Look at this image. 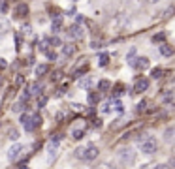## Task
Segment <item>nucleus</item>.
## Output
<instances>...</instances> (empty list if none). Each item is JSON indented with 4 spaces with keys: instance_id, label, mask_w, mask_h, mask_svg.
Wrapping results in <instances>:
<instances>
[{
    "instance_id": "1",
    "label": "nucleus",
    "mask_w": 175,
    "mask_h": 169,
    "mask_svg": "<svg viewBox=\"0 0 175 169\" xmlns=\"http://www.w3.org/2000/svg\"><path fill=\"white\" fill-rule=\"evenodd\" d=\"M119 160H121V164L126 166V167L134 166V164H136V151L130 149V147L121 149V151H119Z\"/></svg>"
},
{
    "instance_id": "2",
    "label": "nucleus",
    "mask_w": 175,
    "mask_h": 169,
    "mask_svg": "<svg viewBox=\"0 0 175 169\" xmlns=\"http://www.w3.org/2000/svg\"><path fill=\"white\" fill-rule=\"evenodd\" d=\"M139 147H141V152H143V154H149V156L158 151V143H156V139H155L153 135H149L147 139H143V141L139 143Z\"/></svg>"
},
{
    "instance_id": "3",
    "label": "nucleus",
    "mask_w": 175,
    "mask_h": 169,
    "mask_svg": "<svg viewBox=\"0 0 175 169\" xmlns=\"http://www.w3.org/2000/svg\"><path fill=\"white\" fill-rule=\"evenodd\" d=\"M23 151H25V147H23V145H19V143H15L13 147H9V151H8V158L13 162V160H17V158L23 154Z\"/></svg>"
},
{
    "instance_id": "4",
    "label": "nucleus",
    "mask_w": 175,
    "mask_h": 169,
    "mask_svg": "<svg viewBox=\"0 0 175 169\" xmlns=\"http://www.w3.org/2000/svg\"><path fill=\"white\" fill-rule=\"evenodd\" d=\"M40 94H41V85L40 83H32V85L26 87L25 98H28V96H40Z\"/></svg>"
},
{
    "instance_id": "5",
    "label": "nucleus",
    "mask_w": 175,
    "mask_h": 169,
    "mask_svg": "<svg viewBox=\"0 0 175 169\" xmlns=\"http://www.w3.org/2000/svg\"><path fill=\"white\" fill-rule=\"evenodd\" d=\"M147 88H149V79H145V77H139V79H136L134 92H145Z\"/></svg>"
},
{
    "instance_id": "6",
    "label": "nucleus",
    "mask_w": 175,
    "mask_h": 169,
    "mask_svg": "<svg viewBox=\"0 0 175 169\" xmlns=\"http://www.w3.org/2000/svg\"><path fill=\"white\" fill-rule=\"evenodd\" d=\"M40 124H41V117H40V115H34V117H32V120L28 119V120L25 122V128H26L28 132H32V130H36Z\"/></svg>"
},
{
    "instance_id": "7",
    "label": "nucleus",
    "mask_w": 175,
    "mask_h": 169,
    "mask_svg": "<svg viewBox=\"0 0 175 169\" xmlns=\"http://www.w3.org/2000/svg\"><path fill=\"white\" fill-rule=\"evenodd\" d=\"M68 36L74 38V40H81V38H83V28H81L79 24H72L70 30H68Z\"/></svg>"
},
{
    "instance_id": "8",
    "label": "nucleus",
    "mask_w": 175,
    "mask_h": 169,
    "mask_svg": "<svg viewBox=\"0 0 175 169\" xmlns=\"http://www.w3.org/2000/svg\"><path fill=\"white\" fill-rule=\"evenodd\" d=\"M164 141H166L170 147L175 145V126H170V128L164 132Z\"/></svg>"
},
{
    "instance_id": "9",
    "label": "nucleus",
    "mask_w": 175,
    "mask_h": 169,
    "mask_svg": "<svg viewBox=\"0 0 175 169\" xmlns=\"http://www.w3.org/2000/svg\"><path fill=\"white\" fill-rule=\"evenodd\" d=\"M98 156V147L96 145H87L85 147V160H94Z\"/></svg>"
},
{
    "instance_id": "10",
    "label": "nucleus",
    "mask_w": 175,
    "mask_h": 169,
    "mask_svg": "<svg viewBox=\"0 0 175 169\" xmlns=\"http://www.w3.org/2000/svg\"><path fill=\"white\" fill-rule=\"evenodd\" d=\"M134 66H136L138 70H145V68H149V58H147V56H139V58H136Z\"/></svg>"
},
{
    "instance_id": "11",
    "label": "nucleus",
    "mask_w": 175,
    "mask_h": 169,
    "mask_svg": "<svg viewBox=\"0 0 175 169\" xmlns=\"http://www.w3.org/2000/svg\"><path fill=\"white\" fill-rule=\"evenodd\" d=\"M15 13H17V17H26L28 15V6L26 4H19L15 8Z\"/></svg>"
},
{
    "instance_id": "12",
    "label": "nucleus",
    "mask_w": 175,
    "mask_h": 169,
    "mask_svg": "<svg viewBox=\"0 0 175 169\" xmlns=\"http://www.w3.org/2000/svg\"><path fill=\"white\" fill-rule=\"evenodd\" d=\"M160 55H164V56H172V55H173V47L168 45V43H162V45H160Z\"/></svg>"
},
{
    "instance_id": "13",
    "label": "nucleus",
    "mask_w": 175,
    "mask_h": 169,
    "mask_svg": "<svg viewBox=\"0 0 175 169\" xmlns=\"http://www.w3.org/2000/svg\"><path fill=\"white\" fill-rule=\"evenodd\" d=\"M62 53H64V56H72V55L75 53V45H70V43H66V45L62 47Z\"/></svg>"
},
{
    "instance_id": "14",
    "label": "nucleus",
    "mask_w": 175,
    "mask_h": 169,
    "mask_svg": "<svg viewBox=\"0 0 175 169\" xmlns=\"http://www.w3.org/2000/svg\"><path fill=\"white\" fill-rule=\"evenodd\" d=\"M164 40H166V34H164V32H158V34H155V36H153V41H155V43H158V41L162 43Z\"/></svg>"
},
{
    "instance_id": "15",
    "label": "nucleus",
    "mask_w": 175,
    "mask_h": 169,
    "mask_svg": "<svg viewBox=\"0 0 175 169\" xmlns=\"http://www.w3.org/2000/svg\"><path fill=\"white\" fill-rule=\"evenodd\" d=\"M151 75H153L155 79H160V77L164 75V70H162V68H155V70L151 71Z\"/></svg>"
},
{
    "instance_id": "16",
    "label": "nucleus",
    "mask_w": 175,
    "mask_h": 169,
    "mask_svg": "<svg viewBox=\"0 0 175 169\" xmlns=\"http://www.w3.org/2000/svg\"><path fill=\"white\" fill-rule=\"evenodd\" d=\"M109 87H111V83H109L107 79H102V81L98 83V88H100V90H107Z\"/></svg>"
},
{
    "instance_id": "17",
    "label": "nucleus",
    "mask_w": 175,
    "mask_h": 169,
    "mask_svg": "<svg viewBox=\"0 0 175 169\" xmlns=\"http://www.w3.org/2000/svg\"><path fill=\"white\" fill-rule=\"evenodd\" d=\"M47 70H49V68H47L45 64H40V66L36 68V75H43V73H47Z\"/></svg>"
},
{
    "instance_id": "18",
    "label": "nucleus",
    "mask_w": 175,
    "mask_h": 169,
    "mask_svg": "<svg viewBox=\"0 0 175 169\" xmlns=\"http://www.w3.org/2000/svg\"><path fill=\"white\" fill-rule=\"evenodd\" d=\"M90 83H92V81H90V77H85V79H81V81H79V87H81V88H89V87H90Z\"/></svg>"
},
{
    "instance_id": "19",
    "label": "nucleus",
    "mask_w": 175,
    "mask_h": 169,
    "mask_svg": "<svg viewBox=\"0 0 175 169\" xmlns=\"http://www.w3.org/2000/svg\"><path fill=\"white\" fill-rule=\"evenodd\" d=\"M60 26H62V19H60V17H57V19L53 21V30H55V32H58V28H60Z\"/></svg>"
},
{
    "instance_id": "20",
    "label": "nucleus",
    "mask_w": 175,
    "mask_h": 169,
    "mask_svg": "<svg viewBox=\"0 0 175 169\" xmlns=\"http://www.w3.org/2000/svg\"><path fill=\"white\" fill-rule=\"evenodd\" d=\"M75 156H77L79 160H85V147H79V149H75Z\"/></svg>"
},
{
    "instance_id": "21",
    "label": "nucleus",
    "mask_w": 175,
    "mask_h": 169,
    "mask_svg": "<svg viewBox=\"0 0 175 169\" xmlns=\"http://www.w3.org/2000/svg\"><path fill=\"white\" fill-rule=\"evenodd\" d=\"M45 103H47V98L45 96H38V107H45Z\"/></svg>"
},
{
    "instance_id": "22",
    "label": "nucleus",
    "mask_w": 175,
    "mask_h": 169,
    "mask_svg": "<svg viewBox=\"0 0 175 169\" xmlns=\"http://www.w3.org/2000/svg\"><path fill=\"white\" fill-rule=\"evenodd\" d=\"M23 109H25V103H23V102H17V103L13 105V111H15V113H21Z\"/></svg>"
},
{
    "instance_id": "23",
    "label": "nucleus",
    "mask_w": 175,
    "mask_h": 169,
    "mask_svg": "<svg viewBox=\"0 0 175 169\" xmlns=\"http://www.w3.org/2000/svg\"><path fill=\"white\" fill-rule=\"evenodd\" d=\"M83 134H85L83 130H74V132H72V137H74V139H81Z\"/></svg>"
},
{
    "instance_id": "24",
    "label": "nucleus",
    "mask_w": 175,
    "mask_h": 169,
    "mask_svg": "<svg viewBox=\"0 0 175 169\" xmlns=\"http://www.w3.org/2000/svg\"><path fill=\"white\" fill-rule=\"evenodd\" d=\"M9 139L11 141H17L19 139V132L17 130H9Z\"/></svg>"
},
{
    "instance_id": "25",
    "label": "nucleus",
    "mask_w": 175,
    "mask_h": 169,
    "mask_svg": "<svg viewBox=\"0 0 175 169\" xmlns=\"http://www.w3.org/2000/svg\"><path fill=\"white\" fill-rule=\"evenodd\" d=\"M49 43H51V45H53V47H58V45H62V43H60V40H58V38H51V40H49Z\"/></svg>"
},
{
    "instance_id": "26",
    "label": "nucleus",
    "mask_w": 175,
    "mask_h": 169,
    "mask_svg": "<svg viewBox=\"0 0 175 169\" xmlns=\"http://www.w3.org/2000/svg\"><path fill=\"white\" fill-rule=\"evenodd\" d=\"M98 100H100V96H98V94H89V102H90V103H96Z\"/></svg>"
},
{
    "instance_id": "27",
    "label": "nucleus",
    "mask_w": 175,
    "mask_h": 169,
    "mask_svg": "<svg viewBox=\"0 0 175 169\" xmlns=\"http://www.w3.org/2000/svg\"><path fill=\"white\" fill-rule=\"evenodd\" d=\"M111 105H113L115 109H119V111L123 109V103H121V100H113V102H111Z\"/></svg>"
},
{
    "instance_id": "28",
    "label": "nucleus",
    "mask_w": 175,
    "mask_h": 169,
    "mask_svg": "<svg viewBox=\"0 0 175 169\" xmlns=\"http://www.w3.org/2000/svg\"><path fill=\"white\" fill-rule=\"evenodd\" d=\"M107 60H109V56H107V55H102V56H100V66H106Z\"/></svg>"
},
{
    "instance_id": "29",
    "label": "nucleus",
    "mask_w": 175,
    "mask_h": 169,
    "mask_svg": "<svg viewBox=\"0 0 175 169\" xmlns=\"http://www.w3.org/2000/svg\"><path fill=\"white\" fill-rule=\"evenodd\" d=\"M100 169H119L115 164H102V167Z\"/></svg>"
},
{
    "instance_id": "30",
    "label": "nucleus",
    "mask_w": 175,
    "mask_h": 169,
    "mask_svg": "<svg viewBox=\"0 0 175 169\" xmlns=\"http://www.w3.org/2000/svg\"><path fill=\"white\" fill-rule=\"evenodd\" d=\"M155 169H173V167H172L170 164H160V166H156Z\"/></svg>"
},
{
    "instance_id": "31",
    "label": "nucleus",
    "mask_w": 175,
    "mask_h": 169,
    "mask_svg": "<svg viewBox=\"0 0 175 169\" xmlns=\"http://www.w3.org/2000/svg\"><path fill=\"white\" fill-rule=\"evenodd\" d=\"M145 105H147V102L143 100V102H139V105H138V111H143L145 109Z\"/></svg>"
},
{
    "instance_id": "32",
    "label": "nucleus",
    "mask_w": 175,
    "mask_h": 169,
    "mask_svg": "<svg viewBox=\"0 0 175 169\" xmlns=\"http://www.w3.org/2000/svg\"><path fill=\"white\" fill-rule=\"evenodd\" d=\"M47 56H49L51 60H55V58H57V55H55V53H51V51H47Z\"/></svg>"
},
{
    "instance_id": "33",
    "label": "nucleus",
    "mask_w": 175,
    "mask_h": 169,
    "mask_svg": "<svg viewBox=\"0 0 175 169\" xmlns=\"http://www.w3.org/2000/svg\"><path fill=\"white\" fill-rule=\"evenodd\" d=\"M6 68V60L4 58H0V70H4Z\"/></svg>"
},
{
    "instance_id": "34",
    "label": "nucleus",
    "mask_w": 175,
    "mask_h": 169,
    "mask_svg": "<svg viewBox=\"0 0 175 169\" xmlns=\"http://www.w3.org/2000/svg\"><path fill=\"white\" fill-rule=\"evenodd\" d=\"M170 166H172V167H175V156L172 158V160H170Z\"/></svg>"
},
{
    "instance_id": "35",
    "label": "nucleus",
    "mask_w": 175,
    "mask_h": 169,
    "mask_svg": "<svg viewBox=\"0 0 175 169\" xmlns=\"http://www.w3.org/2000/svg\"><path fill=\"white\" fill-rule=\"evenodd\" d=\"M147 2H149V4H158L160 0H147Z\"/></svg>"
},
{
    "instance_id": "36",
    "label": "nucleus",
    "mask_w": 175,
    "mask_h": 169,
    "mask_svg": "<svg viewBox=\"0 0 175 169\" xmlns=\"http://www.w3.org/2000/svg\"><path fill=\"white\" fill-rule=\"evenodd\" d=\"M23 169H26V167H23Z\"/></svg>"
}]
</instances>
